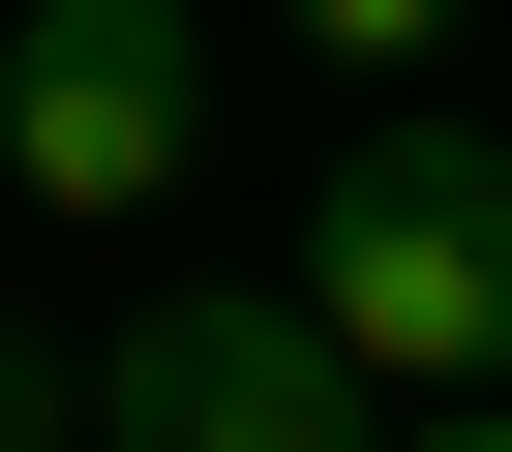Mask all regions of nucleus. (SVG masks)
I'll return each mask as SVG.
<instances>
[{
  "label": "nucleus",
  "instance_id": "1",
  "mask_svg": "<svg viewBox=\"0 0 512 452\" xmlns=\"http://www.w3.org/2000/svg\"><path fill=\"white\" fill-rule=\"evenodd\" d=\"M302 302H332V362H362V392H512V151H452V121L332 151Z\"/></svg>",
  "mask_w": 512,
  "mask_h": 452
},
{
  "label": "nucleus",
  "instance_id": "2",
  "mask_svg": "<svg viewBox=\"0 0 512 452\" xmlns=\"http://www.w3.org/2000/svg\"><path fill=\"white\" fill-rule=\"evenodd\" d=\"M181 151H211V31L181 0H31V31H0V181H31L61 242L181 211Z\"/></svg>",
  "mask_w": 512,
  "mask_h": 452
},
{
  "label": "nucleus",
  "instance_id": "3",
  "mask_svg": "<svg viewBox=\"0 0 512 452\" xmlns=\"http://www.w3.org/2000/svg\"><path fill=\"white\" fill-rule=\"evenodd\" d=\"M91 452H392V422H362V362H332L302 272H181V302H121Z\"/></svg>",
  "mask_w": 512,
  "mask_h": 452
},
{
  "label": "nucleus",
  "instance_id": "4",
  "mask_svg": "<svg viewBox=\"0 0 512 452\" xmlns=\"http://www.w3.org/2000/svg\"><path fill=\"white\" fill-rule=\"evenodd\" d=\"M302 31H332V61H422V31H482V0H302Z\"/></svg>",
  "mask_w": 512,
  "mask_h": 452
},
{
  "label": "nucleus",
  "instance_id": "5",
  "mask_svg": "<svg viewBox=\"0 0 512 452\" xmlns=\"http://www.w3.org/2000/svg\"><path fill=\"white\" fill-rule=\"evenodd\" d=\"M392 452H512V392H422V422H392Z\"/></svg>",
  "mask_w": 512,
  "mask_h": 452
}]
</instances>
